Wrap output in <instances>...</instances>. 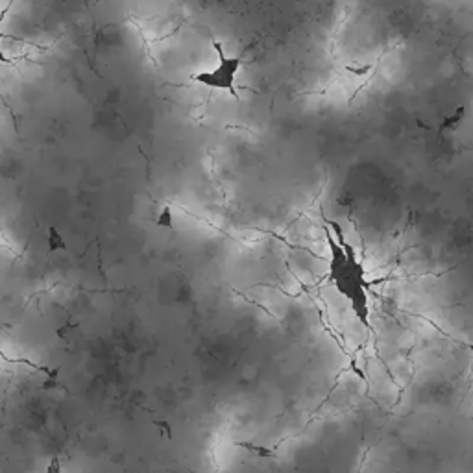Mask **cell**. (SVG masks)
I'll use <instances>...</instances> for the list:
<instances>
[{
    "label": "cell",
    "instance_id": "1",
    "mask_svg": "<svg viewBox=\"0 0 473 473\" xmlns=\"http://www.w3.org/2000/svg\"><path fill=\"white\" fill-rule=\"evenodd\" d=\"M331 230H326L327 246H329V281L342 298H346L353 315L364 327H370V289L372 281L366 276L363 261L359 259L357 250L344 236L337 222H329Z\"/></svg>",
    "mask_w": 473,
    "mask_h": 473
},
{
    "label": "cell",
    "instance_id": "2",
    "mask_svg": "<svg viewBox=\"0 0 473 473\" xmlns=\"http://www.w3.org/2000/svg\"><path fill=\"white\" fill-rule=\"evenodd\" d=\"M213 48L218 54V65H216L213 70H207V73L195 74L193 80L198 82V84L209 87V89H218V91H227L232 93L233 96H236L235 91V78L239 68L242 65L241 58H230L224 54V48L218 41H213Z\"/></svg>",
    "mask_w": 473,
    "mask_h": 473
},
{
    "label": "cell",
    "instance_id": "3",
    "mask_svg": "<svg viewBox=\"0 0 473 473\" xmlns=\"http://www.w3.org/2000/svg\"><path fill=\"white\" fill-rule=\"evenodd\" d=\"M48 250H50V252L67 250V242H65L63 235H61L56 227H48Z\"/></svg>",
    "mask_w": 473,
    "mask_h": 473
},
{
    "label": "cell",
    "instance_id": "4",
    "mask_svg": "<svg viewBox=\"0 0 473 473\" xmlns=\"http://www.w3.org/2000/svg\"><path fill=\"white\" fill-rule=\"evenodd\" d=\"M156 226L163 227V230H174V215L170 205H165L163 211L159 213L158 220H156Z\"/></svg>",
    "mask_w": 473,
    "mask_h": 473
},
{
    "label": "cell",
    "instance_id": "5",
    "mask_svg": "<svg viewBox=\"0 0 473 473\" xmlns=\"http://www.w3.org/2000/svg\"><path fill=\"white\" fill-rule=\"evenodd\" d=\"M47 473H61V466H59V460H58V458H54L52 463L48 464Z\"/></svg>",
    "mask_w": 473,
    "mask_h": 473
},
{
    "label": "cell",
    "instance_id": "6",
    "mask_svg": "<svg viewBox=\"0 0 473 473\" xmlns=\"http://www.w3.org/2000/svg\"><path fill=\"white\" fill-rule=\"evenodd\" d=\"M0 63H10V58L2 52V48H0Z\"/></svg>",
    "mask_w": 473,
    "mask_h": 473
}]
</instances>
